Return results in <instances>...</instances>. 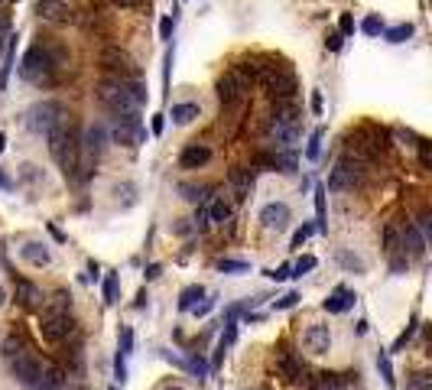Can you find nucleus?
I'll return each instance as SVG.
<instances>
[{"label":"nucleus","mask_w":432,"mask_h":390,"mask_svg":"<svg viewBox=\"0 0 432 390\" xmlns=\"http://www.w3.org/2000/svg\"><path fill=\"white\" fill-rule=\"evenodd\" d=\"M328 342H332V335H328V326H322V322H312V326H306V332H303V348H306L309 355H325Z\"/></svg>","instance_id":"obj_13"},{"label":"nucleus","mask_w":432,"mask_h":390,"mask_svg":"<svg viewBox=\"0 0 432 390\" xmlns=\"http://www.w3.org/2000/svg\"><path fill=\"white\" fill-rule=\"evenodd\" d=\"M309 270H316V257H312V254H303L293 264V276H306Z\"/></svg>","instance_id":"obj_35"},{"label":"nucleus","mask_w":432,"mask_h":390,"mask_svg":"<svg viewBox=\"0 0 432 390\" xmlns=\"http://www.w3.org/2000/svg\"><path fill=\"white\" fill-rule=\"evenodd\" d=\"M114 192L120 195V202H127V205H134V202H137V186H134V182H117Z\"/></svg>","instance_id":"obj_34"},{"label":"nucleus","mask_w":432,"mask_h":390,"mask_svg":"<svg viewBox=\"0 0 432 390\" xmlns=\"http://www.w3.org/2000/svg\"><path fill=\"white\" fill-rule=\"evenodd\" d=\"M420 163L422 169H432V140H422L420 143Z\"/></svg>","instance_id":"obj_45"},{"label":"nucleus","mask_w":432,"mask_h":390,"mask_svg":"<svg viewBox=\"0 0 432 390\" xmlns=\"http://www.w3.org/2000/svg\"><path fill=\"white\" fill-rule=\"evenodd\" d=\"M107 140H111V134H107V127L101 121L84 127V134H82V176L84 179L95 172V163L107 150Z\"/></svg>","instance_id":"obj_3"},{"label":"nucleus","mask_w":432,"mask_h":390,"mask_svg":"<svg viewBox=\"0 0 432 390\" xmlns=\"http://www.w3.org/2000/svg\"><path fill=\"white\" fill-rule=\"evenodd\" d=\"M218 270H222V274H247L251 264H247V260H237V257H224V260H218Z\"/></svg>","instance_id":"obj_30"},{"label":"nucleus","mask_w":432,"mask_h":390,"mask_svg":"<svg viewBox=\"0 0 432 390\" xmlns=\"http://www.w3.org/2000/svg\"><path fill=\"white\" fill-rule=\"evenodd\" d=\"M42 299H46V296H42L39 286L30 283V280H20V286H17V303H20V309L33 312V309H39Z\"/></svg>","instance_id":"obj_18"},{"label":"nucleus","mask_w":432,"mask_h":390,"mask_svg":"<svg viewBox=\"0 0 432 390\" xmlns=\"http://www.w3.org/2000/svg\"><path fill=\"white\" fill-rule=\"evenodd\" d=\"M13 65H17V36L10 33V42H7V53H3V69H0V88H7V78H10Z\"/></svg>","instance_id":"obj_23"},{"label":"nucleus","mask_w":432,"mask_h":390,"mask_svg":"<svg viewBox=\"0 0 432 390\" xmlns=\"http://www.w3.org/2000/svg\"><path fill=\"white\" fill-rule=\"evenodd\" d=\"M384 251L393 260V270H403L406 267V254H403V241H400V224H390L384 231Z\"/></svg>","instance_id":"obj_14"},{"label":"nucleus","mask_w":432,"mask_h":390,"mask_svg":"<svg viewBox=\"0 0 432 390\" xmlns=\"http://www.w3.org/2000/svg\"><path fill=\"white\" fill-rule=\"evenodd\" d=\"M341 33H345V36H348V33H354V20H351L348 13L341 17Z\"/></svg>","instance_id":"obj_54"},{"label":"nucleus","mask_w":432,"mask_h":390,"mask_svg":"<svg viewBox=\"0 0 432 390\" xmlns=\"http://www.w3.org/2000/svg\"><path fill=\"white\" fill-rule=\"evenodd\" d=\"M413 33H416V26H413V23H400V26H390V30H384V39L397 46V42H406V39H410Z\"/></svg>","instance_id":"obj_27"},{"label":"nucleus","mask_w":432,"mask_h":390,"mask_svg":"<svg viewBox=\"0 0 432 390\" xmlns=\"http://www.w3.org/2000/svg\"><path fill=\"white\" fill-rule=\"evenodd\" d=\"M0 186H3V189H10V179H7L3 172H0Z\"/></svg>","instance_id":"obj_60"},{"label":"nucleus","mask_w":432,"mask_h":390,"mask_svg":"<svg viewBox=\"0 0 432 390\" xmlns=\"http://www.w3.org/2000/svg\"><path fill=\"white\" fill-rule=\"evenodd\" d=\"M208 215H211V224L231 222V205H228L224 199H211L208 202Z\"/></svg>","instance_id":"obj_25"},{"label":"nucleus","mask_w":432,"mask_h":390,"mask_svg":"<svg viewBox=\"0 0 432 390\" xmlns=\"http://www.w3.org/2000/svg\"><path fill=\"white\" fill-rule=\"evenodd\" d=\"M69 303H72V296H69V290H55V293L49 296V306H46V316H72V312H69Z\"/></svg>","instance_id":"obj_22"},{"label":"nucleus","mask_w":432,"mask_h":390,"mask_svg":"<svg viewBox=\"0 0 432 390\" xmlns=\"http://www.w3.org/2000/svg\"><path fill=\"white\" fill-rule=\"evenodd\" d=\"M53 62H49V53H46V42H33L30 49L23 53V62H20V75L23 82H33V85H46L53 82Z\"/></svg>","instance_id":"obj_4"},{"label":"nucleus","mask_w":432,"mask_h":390,"mask_svg":"<svg viewBox=\"0 0 432 390\" xmlns=\"http://www.w3.org/2000/svg\"><path fill=\"white\" fill-rule=\"evenodd\" d=\"M322 137H325V130H322V127H318V130H312V137H309V147H306L309 163H316L318 153H322Z\"/></svg>","instance_id":"obj_31"},{"label":"nucleus","mask_w":432,"mask_h":390,"mask_svg":"<svg viewBox=\"0 0 432 390\" xmlns=\"http://www.w3.org/2000/svg\"><path fill=\"white\" fill-rule=\"evenodd\" d=\"M416 224H420L422 238H426V241L432 244V209H426V211H422V215H420V222H416Z\"/></svg>","instance_id":"obj_43"},{"label":"nucleus","mask_w":432,"mask_h":390,"mask_svg":"<svg viewBox=\"0 0 432 390\" xmlns=\"http://www.w3.org/2000/svg\"><path fill=\"white\" fill-rule=\"evenodd\" d=\"M3 303H7V293H3V286H0V306H3Z\"/></svg>","instance_id":"obj_61"},{"label":"nucleus","mask_w":432,"mask_h":390,"mask_svg":"<svg viewBox=\"0 0 432 390\" xmlns=\"http://www.w3.org/2000/svg\"><path fill=\"white\" fill-rule=\"evenodd\" d=\"M276 371H280L283 380L296 384V380H303V374H306V364H303V358H299L296 351L280 348V355H276Z\"/></svg>","instance_id":"obj_12"},{"label":"nucleus","mask_w":432,"mask_h":390,"mask_svg":"<svg viewBox=\"0 0 432 390\" xmlns=\"http://www.w3.org/2000/svg\"><path fill=\"white\" fill-rule=\"evenodd\" d=\"M299 299H303L299 293H286V296H280V299H273V309H276V312H283V309H293Z\"/></svg>","instance_id":"obj_42"},{"label":"nucleus","mask_w":432,"mask_h":390,"mask_svg":"<svg viewBox=\"0 0 432 390\" xmlns=\"http://www.w3.org/2000/svg\"><path fill=\"white\" fill-rule=\"evenodd\" d=\"M117 299H120V290H117V274H107L105 276V303H107V306H114Z\"/></svg>","instance_id":"obj_32"},{"label":"nucleus","mask_w":432,"mask_h":390,"mask_svg":"<svg viewBox=\"0 0 432 390\" xmlns=\"http://www.w3.org/2000/svg\"><path fill=\"white\" fill-rule=\"evenodd\" d=\"M101 65L111 72L107 78H127V75H137L134 59H130L124 49H117V46H105V49H101Z\"/></svg>","instance_id":"obj_7"},{"label":"nucleus","mask_w":432,"mask_h":390,"mask_svg":"<svg viewBox=\"0 0 432 390\" xmlns=\"http://www.w3.org/2000/svg\"><path fill=\"white\" fill-rule=\"evenodd\" d=\"M377 368H380V374H384V380H387V384L393 387V368H390V361H387V355H380Z\"/></svg>","instance_id":"obj_47"},{"label":"nucleus","mask_w":432,"mask_h":390,"mask_svg":"<svg viewBox=\"0 0 432 390\" xmlns=\"http://www.w3.org/2000/svg\"><path fill=\"white\" fill-rule=\"evenodd\" d=\"M270 276H273V280H293V264L276 267V270H270Z\"/></svg>","instance_id":"obj_49"},{"label":"nucleus","mask_w":432,"mask_h":390,"mask_svg":"<svg viewBox=\"0 0 432 390\" xmlns=\"http://www.w3.org/2000/svg\"><path fill=\"white\" fill-rule=\"evenodd\" d=\"M98 101L111 114H140V105H143L137 98V91L127 82H120V78H105V82L98 85Z\"/></svg>","instance_id":"obj_1"},{"label":"nucleus","mask_w":432,"mask_h":390,"mask_svg":"<svg viewBox=\"0 0 432 390\" xmlns=\"http://www.w3.org/2000/svg\"><path fill=\"white\" fill-rule=\"evenodd\" d=\"M159 274H163V267H159V264H153V267H147V274H143V276H147V280H156Z\"/></svg>","instance_id":"obj_55"},{"label":"nucleus","mask_w":432,"mask_h":390,"mask_svg":"<svg viewBox=\"0 0 432 390\" xmlns=\"http://www.w3.org/2000/svg\"><path fill=\"white\" fill-rule=\"evenodd\" d=\"M338 264H345L348 270H354V274H364V264H361L354 254H348V251H338Z\"/></svg>","instance_id":"obj_39"},{"label":"nucleus","mask_w":432,"mask_h":390,"mask_svg":"<svg viewBox=\"0 0 432 390\" xmlns=\"http://www.w3.org/2000/svg\"><path fill=\"white\" fill-rule=\"evenodd\" d=\"M75 332V319L72 316H42V338L55 345V342H65V338Z\"/></svg>","instance_id":"obj_10"},{"label":"nucleus","mask_w":432,"mask_h":390,"mask_svg":"<svg viewBox=\"0 0 432 390\" xmlns=\"http://www.w3.org/2000/svg\"><path fill=\"white\" fill-rule=\"evenodd\" d=\"M316 211H318V231H325V186H316Z\"/></svg>","instance_id":"obj_36"},{"label":"nucleus","mask_w":432,"mask_h":390,"mask_svg":"<svg viewBox=\"0 0 432 390\" xmlns=\"http://www.w3.org/2000/svg\"><path fill=\"white\" fill-rule=\"evenodd\" d=\"M426 351H429V355H432V326L426 328Z\"/></svg>","instance_id":"obj_58"},{"label":"nucleus","mask_w":432,"mask_h":390,"mask_svg":"<svg viewBox=\"0 0 432 390\" xmlns=\"http://www.w3.org/2000/svg\"><path fill=\"white\" fill-rule=\"evenodd\" d=\"M182 192V199H189V202H201V195H205V189H199V186H179Z\"/></svg>","instance_id":"obj_46"},{"label":"nucleus","mask_w":432,"mask_h":390,"mask_svg":"<svg viewBox=\"0 0 432 390\" xmlns=\"http://www.w3.org/2000/svg\"><path fill=\"white\" fill-rule=\"evenodd\" d=\"M201 296H205V290H201V286H186V290L179 293V303H176V306H179V312H192V306L199 303Z\"/></svg>","instance_id":"obj_26"},{"label":"nucleus","mask_w":432,"mask_h":390,"mask_svg":"<svg viewBox=\"0 0 432 390\" xmlns=\"http://www.w3.org/2000/svg\"><path fill=\"white\" fill-rule=\"evenodd\" d=\"M289 222H293V211H289L286 202H267L264 209H260V224H264L267 231H283Z\"/></svg>","instance_id":"obj_9"},{"label":"nucleus","mask_w":432,"mask_h":390,"mask_svg":"<svg viewBox=\"0 0 432 390\" xmlns=\"http://www.w3.org/2000/svg\"><path fill=\"white\" fill-rule=\"evenodd\" d=\"M186 368H189L192 374H195V378H205V374H208V361L199 358V355H192V358L186 361Z\"/></svg>","instance_id":"obj_40"},{"label":"nucleus","mask_w":432,"mask_h":390,"mask_svg":"<svg viewBox=\"0 0 432 390\" xmlns=\"http://www.w3.org/2000/svg\"><path fill=\"white\" fill-rule=\"evenodd\" d=\"M153 134H156V137H159V134H163V117H153Z\"/></svg>","instance_id":"obj_57"},{"label":"nucleus","mask_w":432,"mask_h":390,"mask_svg":"<svg viewBox=\"0 0 432 390\" xmlns=\"http://www.w3.org/2000/svg\"><path fill=\"white\" fill-rule=\"evenodd\" d=\"M107 134L114 143H137L143 137V130H140V114H114L111 127H107Z\"/></svg>","instance_id":"obj_6"},{"label":"nucleus","mask_w":432,"mask_h":390,"mask_svg":"<svg viewBox=\"0 0 432 390\" xmlns=\"http://www.w3.org/2000/svg\"><path fill=\"white\" fill-rule=\"evenodd\" d=\"M13 374H17V380L20 384H26V387H39V380H42V374H46V368H42L39 361L33 358L30 351H23V355H17L13 358Z\"/></svg>","instance_id":"obj_8"},{"label":"nucleus","mask_w":432,"mask_h":390,"mask_svg":"<svg viewBox=\"0 0 432 390\" xmlns=\"http://www.w3.org/2000/svg\"><path fill=\"white\" fill-rule=\"evenodd\" d=\"M130 348H134V332L124 328V332H120V351H117V355H127Z\"/></svg>","instance_id":"obj_48"},{"label":"nucleus","mask_w":432,"mask_h":390,"mask_svg":"<svg viewBox=\"0 0 432 390\" xmlns=\"http://www.w3.org/2000/svg\"><path fill=\"white\" fill-rule=\"evenodd\" d=\"M231 189L237 192V199H247V192H251V182H253V169L251 166H241V169H231Z\"/></svg>","instance_id":"obj_21"},{"label":"nucleus","mask_w":432,"mask_h":390,"mask_svg":"<svg viewBox=\"0 0 432 390\" xmlns=\"http://www.w3.org/2000/svg\"><path fill=\"white\" fill-rule=\"evenodd\" d=\"M211 309H215V299H211V296H201L199 303H195V306H192V316H208Z\"/></svg>","instance_id":"obj_44"},{"label":"nucleus","mask_w":432,"mask_h":390,"mask_svg":"<svg viewBox=\"0 0 432 390\" xmlns=\"http://www.w3.org/2000/svg\"><path fill=\"white\" fill-rule=\"evenodd\" d=\"M354 306V290H348V286H335V293L325 299V312H348V309Z\"/></svg>","instance_id":"obj_19"},{"label":"nucleus","mask_w":432,"mask_h":390,"mask_svg":"<svg viewBox=\"0 0 432 390\" xmlns=\"http://www.w3.org/2000/svg\"><path fill=\"white\" fill-rule=\"evenodd\" d=\"M159 390H186V387H179V384H163Z\"/></svg>","instance_id":"obj_59"},{"label":"nucleus","mask_w":432,"mask_h":390,"mask_svg":"<svg viewBox=\"0 0 432 390\" xmlns=\"http://www.w3.org/2000/svg\"><path fill=\"white\" fill-rule=\"evenodd\" d=\"M361 30L368 33V36H384V30H387V26H384V20H380L377 13H370L368 20L361 23Z\"/></svg>","instance_id":"obj_33"},{"label":"nucleus","mask_w":432,"mask_h":390,"mask_svg":"<svg viewBox=\"0 0 432 390\" xmlns=\"http://www.w3.org/2000/svg\"><path fill=\"white\" fill-rule=\"evenodd\" d=\"M211 224V215H208V205H201L199 215H195V228H208Z\"/></svg>","instance_id":"obj_50"},{"label":"nucleus","mask_w":432,"mask_h":390,"mask_svg":"<svg viewBox=\"0 0 432 390\" xmlns=\"http://www.w3.org/2000/svg\"><path fill=\"white\" fill-rule=\"evenodd\" d=\"M20 254H23V260L30 267H49L53 264V254H49V247L42 241H26L20 247Z\"/></svg>","instance_id":"obj_17"},{"label":"nucleus","mask_w":432,"mask_h":390,"mask_svg":"<svg viewBox=\"0 0 432 390\" xmlns=\"http://www.w3.org/2000/svg\"><path fill=\"white\" fill-rule=\"evenodd\" d=\"M7 42H10V20H7V13L0 10V59L7 53Z\"/></svg>","instance_id":"obj_38"},{"label":"nucleus","mask_w":432,"mask_h":390,"mask_svg":"<svg viewBox=\"0 0 432 390\" xmlns=\"http://www.w3.org/2000/svg\"><path fill=\"white\" fill-rule=\"evenodd\" d=\"M199 114H201V107L195 105V101H179V105H172V111H169L172 124H179V127L192 124V121H195Z\"/></svg>","instance_id":"obj_20"},{"label":"nucleus","mask_w":432,"mask_h":390,"mask_svg":"<svg viewBox=\"0 0 432 390\" xmlns=\"http://www.w3.org/2000/svg\"><path fill=\"white\" fill-rule=\"evenodd\" d=\"M318 231V224H312V222H306L303 224V228H299V231L293 234V247H303V244L309 241V238H312V234Z\"/></svg>","instance_id":"obj_37"},{"label":"nucleus","mask_w":432,"mask_h":390,"mask_svg":"<svg viewBox=\"0 0 432 390\" xmlns=\"http://www.w3.org/2000/svg\"><path fill=\"white\" fill-rule=\"evenodd\" d=\"M211 159V150L205 143H189V147L179 153V166L182 169H201Z\"/></svg>","instance_id":"obj_16"},{"label":"nucleus","mask_w":432,"mask_h":390,"mask_svg":"<svg viewBox=\"0 0 432 390\" xmlns=\"http://www.w3.org/2000/svg\"><path fill=\"white\" fill-rule=\"evenodd\" d=\"M111 390H117V387H111Z\"/></svg>","instance_id":"obj_64"},{"label":"nucleus","mask_w":432,"mask_h":390,"mask_svg":"<svg viewBox=\"0 0 432 390\" xmlns=\"http://www.w3.org/2000/svg\"><path fill=\"white\" fill-rule=\"evenodd\" d=\"M26 351V345H23V338L20 335H10V338H3V345H0V355H7V358H17V355H23Z\"/></svg>","instance_id":"obj_29"},{"label":"nucleus","mask_w":432,"mask_h":390,"mask_svg":"<svg viewBox=\"0 0 432 390\" xmlns=\"http://www.w3.org/2000/svg\"><path fill=\"white\" fill-rule=\"evenodd\" d=\"M273 169L280 172H296V150L293 147H280L273 153Z\"/></svg>","instance_id":"obj_24"},{"label":"nucleus","mask_w":432,"mask_h":390,"mask_svg":"<svg viewBox=\"0 0 432 390\" xmlns=\"http://www.w3.org/2000/svg\"><path fill=\"white\" fill-rule=\"evenodd\" d=\"M36 13H39V20H49V23H69V3L65 0H36Z\"/></svg>","instance_id":"obj_15"},{"label":"nucleus","mask_w":432,"mask_h":390,"mask_svg":"<svg viewBox=\"0 0 432 390\" xmlns=\"http://www.w3.org/2000/svg\"><path fill=\"white\" fill-rule=\"evenodd\" d=\"M413 332H416V322H410V326H406V332H403V335L397 338V345H393V351H400L403 345H406V342H410V338H413Z\"/></svg>","instance_id":"obj_51"},{"label":"nucleus","mask_w":432,"mask_h":390,"mask_svg":"<svg viewBox=\"0 0 432 390\" xmlns=\"http://www.w3.org/2000/svg\"><path fill=\"white\" fill-rule=\"evenodd\" d=\"M410 390H432V371H422V374H413Z\"/></svg>","instance_id":"obj_41"},{"label":"nucleus","mask_w":432,"mask_h":390,"mask_svg":"<svg viewBox=\"0 0 432 390\" xmlns=\"http://www.w3.org/2000/svg\"><path fill=\"white\" fill-rule=\"evenodd\" d=\"M328 49L338 53V49H341V36H328Z\"/></svg>","instance_id":"obj_56"},{"label":"nucleus","mask_w":432,"mask_h":390,"mask_svg":"<svg viewBox=\"0 0 432 390\" xmlns=\"http://www.w3.org/2000/svg\"><path fill=\"white\" fill-rule=\"evenodd\" d=\"M26 127H30L33 134L49 137L59 127H69V107L59 105V101H36L26 111Z\"/></svg>","instance_id":"obj_2"},{"label":"nucleus","mask_w":432,"mask_h":390,"mask_svg":"<svg viewBox=\"0 0 432 390\" xmlns=\"http://www.w3.org/2000/svg\"><path fill=\"white\" fill-rule=\"evenodd\" d=\"M361 179H364V163L341 157V159L335 163V169H332V176H328V189H332V192L354 189Z\"/></svg>","instance_id":"obj_5"},{"label":"nucleus","mask_w":432,"mask_h":390,"mask_svg":"<svg viewBox=\"0 0 432 390\" xmlns=\"http://www.w3.org/2000/svg\"><path fill=\"white\" fill-rule=\"evenodd\" d=\"M3 147H7V137H3V134H0V153H3Z\"/></svg>","instance_id":"obj_62"},{"label":"nucleus","mask_w":432,"mask_h":390,"mask_svg":"<svg viewBox=\"0 0 432 390\" xmlns=\"http://www.w3.org/2000/svg\"><path fill=\"white\" fill-rule=\"evenodd\" d=\"M114 3H117V7H127V10H140L147 0H114Z\"/></svg>","instance_id":"obj_53"},{"label":"nucleus","mask_w":432,"mask_h":390,"mask_svg":"<svg viewBox=\"0 0 432 390\" xmlns=\"http://www.w3.org/2000/svg\"><path fill=\"white\" fill-rule=\"evenodd\" d=\"M62 384H65V374L59 368H49L46 374H42V380H39V387L36 390H62Z\"/></svg>","instance_id":"obj_28"},{"label":"nucleus","mask_w":432,"mask_h":390,"mask_svg":"<svg viewBox=\"0 0 432 390\" xmlns=\"http://www.w3.org/2000/svg\"><path fill=\"white\" fill-rule=\"evenodd\" d=\"M400 241H403V254H406L410 260H416V257L426 254V238H422V231H420V224L416 222H403L400 224Z\"/></svg>","instance_id":"obj_11"},{"label":"nucleus","mask_w":432,"mask_h":390,"mask_svg":"<svg viewBox=\"0 0 432 390\" xmlns=\"http://www.w3.org/2000/svg\"><path fill=\"white\" fill-rule=\"evenodd\" d=\"M159 36H163V39H172V17H163V20H159Z\"/></svg>","instance_id":"obj_52"},{"label":"nucleus","mask_w":432,"mask_h":390,"mask_svg":"<svg viewBox=\"0 0 432 390\" xmlns=\"http://www.w3.org/2000/svg\"><path fill=\"white\" fill-rule=\"evenodd\" d=\"M0 3H7V0H0Z\"/></svg>","instance_id":"obj_63"}]
</instances>
